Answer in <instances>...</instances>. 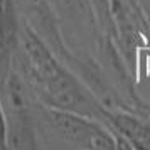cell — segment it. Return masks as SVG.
<instances>
[{
	"instance_id": "6da1fadb",
	"label": "cell",
	"mask_w": 150,
	"mask_h": 150,
	"mask_svg": "<svg viewBox=\"0 0 150 150\" xmlns=\"http://www.w3.org/2000/svg\"><path fill=\"white\" fill-rule=\"evenodd\" d=\"M46 111H47L49 122L57 130V133L66 142L73 143L79 150L91 149L93 138L105 127L103 122L93 120V118L79 115V113H73V111L56 110V108H49V106Z\"/></svg>"
},
{
	"instance_id": "277c9868",
	"label": "cell",
	"mask_w": 150,
	"mask_h": 150,
	"mask_svg": "<svg viewBox=\"0 0 150 150\" xmlns=\"http://www.w3.org/2000/svg\"><path fill=\"white\" fill-rule=\"evenodd\" d=\"M0 147H7V118L0 105Z\"/></svg>"
},
{
	"instance_id": "3957f363",
	"label": "cell",
	"mask_w": 150,
	"mask_h": 150,
	"mask_svg": "<svg viewBox=\"0 0 150 150\" xmlns=\"http://www.w3.org/2000/svg\"><path fill=\"white\" fill-rule=\"evenodd\" d=\"M108 128H110V127H108ZM110 130H111V133H113V137H115L116 150H137L127 137H123L122 133H120V132H116L115 128H110Z\"/></svg>"
},
{
	"instance_id": "7a4b0ae2",
	"label": "cell",
	"mask_w": 150,
	"mask_h": 150,
	"mask_svg": "<svg viewBox=\"0 0 150 150\" xmlns=\"http://www.w3.org/2000/svg\"><path fill=\"white\" fill-rule=\"evenodd\" d=\"M7 120V145L10 150H37L32 122L25 105H10Z\"/></svg>"
},
{
	"instance_id": "5b68a950",
	"label": "cell",
	"mask_w": 150,
	"mask_h": 150,
	"mask_svg": "<svg viewBox=\"0 0 150 150\" xmlns=\"http://www.w3.org/2000/svg\"><path fill=\"white\" fill-rule=\"evenodd\" d=\"M133 106H135V111H138L140 115H143V116H150V106H147V105H142L140 101H137V103H133Z\"/></svg>"
}]
</instances>
